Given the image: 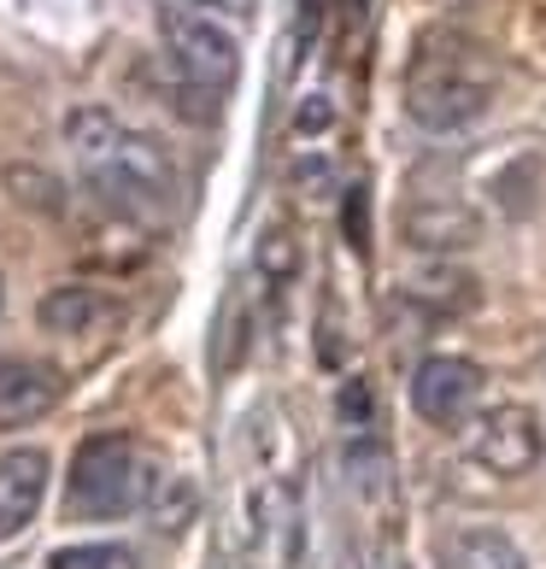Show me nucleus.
<instances>
[{
  "label": "nucleus",
  "mask_w": 546,
  "mask_h": 569,
  "mask_svg": "<svg viewBox=\"0 0 546 569\" xmlns=\"http://www.w3.org/2000/svg\"><path fill=\"white\" fill-rule=\"evenodd\" d=\"M66 141L77 153V171L82 182L95 188L100 200L112 206L123 218H165L177 206V164L171 153L153 141L130 130L118 112L107 107H77L66 118Z\"/></svg>",
  "instance_id": "1"
},
{
  "label": "nucleus",
  "mask_w": 546,
  "mask_h": 569,
  "mask_svg": "<svg viewBox=\"0 0 546 569\" xmlns=\"http://www.w3.org/2000/svg\"><path fill=\"white\" fill-rule=\"evenodd\" d=\"M406 118L429 136H458L482 123L499 100V66L470 36H429L406 66Z\"/></svg>",
  "instance_id": "2"
},
{
  "label": "nucleus",
  "mask_w": 546,
  "mask_h": 569,
  "mask_svg": "<svg viewBox=\"0 0 546 569\" xmlns=\"http://www.w3.org/2000/svg\"><path fill=\"white\" fill-rule=\"evenodd\" d=\"M159 481L165 476L141 458V447L130 435H89L77 447V458H71L66 505H71V517H82V522H112V517L141 511Z\"/></svg>",
  "instance_id": "3"
},
{
  "label": "nucleus",
  "mask_w": 546,
  "mask_h": 569,
  "mask_svg": "<svg viewBox=\"0 0 546 569\" xmlns=\"http://www.w3.org/2000/svg\"><path fill=\"white\" fill-rule=\"evenodd\" d=\"M159 41H165V59L182 82L188 100H206V107H224V94L236 89L241 77V41L229 36L212 12L200 7H182V0H165L159 7Z\"/></svg>",
  "instance_id": "4"
},
{
  "label": "nucleus",
  "mask_w": 546,
  "mask_h": 569,
  "mask_svg": "<svg viewBox=\"0 0 546 569\" xmlns=\"http://www.w3.org/2000/svg\"><path fill=\"white\" fill-rule=\"evenodd\" d=\"M465 452L494 476H529L540 452H546V435H540V417L529 406H494V411H476L470 429H465Z\"/></svg>",
  "instance_id": "5"
},
{
  "label": "nucleus",
  "mask_w": 546,
  "mask_h": 569,
  "mask_svg": "<svg viewBox=\"0 0 546 569\" xmlns=\"http://www.w3.org/2000/svg\"><path fill=\"white\" fill-rule=\"evenodd\" d=\"M476 399H482V365H470L458 352H435L411 370V406L435 429H453L465 417H476Z\"/></svg>",
  "instance_id": "6"
},
{
  "label": "nucleus",
  "mask_w": 546,
  "mask_h": 569,
  "mask_svg": "<svg viewBox=\"0 0 546 569\" xmlns=\"http://www.w3.org/2000/svg\"><path fill=\"white\" fill-rule=\"evenodd\" d=\"M41 493H48V452L12 447L0 458V540L30 529L36 511H41Z\"/></svg>",
  "instance_id": "7"
},
{
  "label": "nucleus",
  "mask_w": 546,
  "mask_h": 569,
  "mask_svg": "<svg viewBox=\"0 0 546 569\" xmlns=\"http://www.w3.org/2000/svg\"><path fill=\"white\" fill-rule=\"evenodd\" d=\"M59 406V370L41 358H0V429H24Z\"/></svg>",
  "instance_id": "8"
},
{
  "label": "nucleus",
  "mask_w": 546,
  "mask_h": 569,
  "mask_svg": "<svg viewBox=\"0 0 546 569\" xmlns=\"http://www.w3.org/2000/svg\"><path fill=\"white\" fill-rule=\"evenodd\" d=\"M406 236L411 247H424V252H465L476 236H482V223L465 200H453V194H424L406 212Z\"/></svg>",
  "instance_id": "9"
},
{
  "label": "nucleus",
  "mask_w": 546,
  "mask_h": 569,
  "mask_svg": "<svg viewBox=\"0 0 546 569\" xmlns=\"http://www.w3.org/2000/svg\"><path fill=\"white\" fill-rule=\"evenodd\" d=\"M435 569H529L506 529H453L435 540Z\"/></svg>",
  "instance_id": "10"
},
{
  "label": "nucleus",
  "mask_w": 546,
  "mask_h": 569,
  "mask_svg": "<svg viewBox=\"0 0 546 569\" xmlns=\"http://www.w3.org/2000/svg\"><path fill=\"white\" fill-rule=\"evenodd\" d=\"M107 293L100 288H89V282H59V288H48L41 293V306H36V318H41V329L48 335H89L100 318H107Z\"/></svg>",
  "instance_id": "11"
},
{
  "label": "nucleus",
  "mask_w": 546,
  "mask_h": 569,
  "mask_svg": "<svg viewBox=\"0 0 546 569\" xmlns=\"http://www.w3.org/2000/svg\"><path fill=\"white\" fill-rule=\"evenodd\" d=\"M400 288H406V300L429 306L435 318H447V311L476 306V282L465 277V270H453V264H429V270H417V277H411V282H400Z\"/></svg>",
  "instance_id": "12"
},
{
  "label": "nucleus",
  "mask_w": 546,
  "mask_h": 569,
  "mask_svg": "<svg viewBox=\"0 0 546 569\" xmlns=\"http://www.w3.org/2000/svg\"><path fill=\"white\" fill-rule=\"evenodd\" d=\"M7 188H12V200H24L48 218L66 212V188H59L48 171H36V164H7Z\"/></svg>",
  "instance_id": "13"
},
{
  "label": "nucleus",
  "mask_w": 546,
  "mask_h": 569,
  "mask_svg": "<svg viewBox=\"0 0 546 569\" xmlns=\"http://www.w3.org/2000/svg\"><path fill=\"white\" fill-rule=\"evenodd\" d=\"M48 569H136L130 546H112V540H95V546H59L48 558Z\"/></svg>",
  "instance_id": "14"
},
{
  "label": "nucleus",
  "mask_w": 546,
  "mask_h": 569,
  "mask_svg": "<svg viewBox=\"0 0 546 569\" xmlns=\"http://www.w3.org/2000/svg\"><path fill=\"white\" fill-rule=\"evenodd\" d=\"M294 270H300V252H294L288 229H265V236H259V277L282 288Z\"/></svg>",
  "instance_id": "15"
},
{
  "label": "nucleus",
  "mask_w": 546,
  "mask_h": 569,
  "mask_svg": "<svg viewBox=\"0 0 546 569\" xmlns=\"http://www.w3.org/2000/svg\"><path fill=\"white\" fill-rule=\"evenodd\" d=\"M341 423L359 429V435L376 429V388L365 382V376H353V382L341 388Z\"/></svg>",
  "instance_id": "16"
},
{
  "label": "nucleus",
  "mask_w": 546,
  "mask_h": 569,
  "mask_svg": "<svg viewBox=\"0 0 546 569\" xmlns=\"http://www.w3.org/2000/svg\"><path fill=\"white\" fill-rule=\"evenodd\" d=\"M182 7H200V12H212V18H236V24H241V18H254L259 0H182Z\"/></svg>",
  "instance_id": "17"
},
{
  "label": "nucleus",
  "mask_w": 546,
  "mask_h": 569,
  "mask_svg": "<svg viewBox=\"0 0 546 569\" xmlns=\"http://www.w3.org/2000/svg\"><path fill=\"white\" fill-rule=\"evenodd\" d=\"M347 241L365 252V188H347Z\"/></svg>",
  "instance_id": "18"
},
{
  "label": "nucleus",
  "mask_w": 546,
  "mask_h": 569,
  "mask_svg": "<svg viewBox=\"0 0 546 569\" xmlns=\"http://www.w3.org/2000/svg\"><path fill=\"white\" fill-rule=\"evenodd\" d=\"M329 18V0H300V41H311Z\"/></svg>",
  "instance_id": "19"
},
{
  "label": "nucleus",
  "mask_w": 546,
  "mask_h": 569,
  "mask_svg": "<svg viewBox=\"0 0 546 569\" xmlns=\"http://www.w3.org/2000/svg\"><path fill=\"white\" fill-rule=\"evenodd\" d=\"M294 123H300V136L324 130V123H329V107H324V100H318V107H300V118H294Z\"/></svg>",
  "instance_id": "20"
},
{
  "label": "nucleus",
  "mask_w": 546,
  "mask_h": 569,
  "mask_svg": "<svg viewBox=\"0 0 546 569\" xmlns=\"http://www.w3.org/2000/svg\"><path fill=\"white\" fill-rule=\"evenodd\" d=\"M370 569H406V563H400V552H388V546H383V552H370Z\"/></svg>",
  "instance_id": "21"
}]
</instances>
